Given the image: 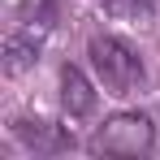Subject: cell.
<instances>
[{
  "mask_svg": "<svg viewBox=\"0 0 160 160\" xmlns=\"http://www.w3.org/2000/svg\"><path fill=\"white\" fill-rule=\"evenodd\" d=\"M87 56H91L95 78L104 82L112 95H134V91L147 82L143 56L134 52L126 39H117V35H95V39L87 43Z\"/></svg>",
  "mask_w": 160,
  "mask_h": 160,
  "instance_id": "cell-1",
  "label": "cell"
},
{
  "mask_svg": "<svg viewBox=\"0 0 160 160\" xmlns=\"http://www.w3.org/2000/svg\"><path fill=\"white\" fill-rule=\"evenodd\" d=\"M95 156H126V160H143L156 147V126L143 112H112L87 143Z\"/></svg>",
  "mask_w": 160,
  "mask_h": 160,
  "instance_id": "cell-2",
  "label": "cell"
},
{
  "mask_svg": "<svg viewBox=\"0 0 160 160\" xmlns=\"http://www.w3.org/2000/svg\"><path fill=\"white\" fill-rule=\"evenodd\" d=\"M43 35H48V22H30V18H26V26L13 30L4 39V74H26L30 65L39 61Z\"/></svg>",
  "mask_w": 160,
  "mask_h": 160,
  "instance_id": "cell-3",
  "label": "cell"
},
{
  "mask_svg": "<svg viewBox=\"0 0 160 160\" xmlns=\"http://www.w3.org/2000/svg\"><path fill=\"white\" fill-rule=\"evenodd\" d=\"M13 138L26 152H35V156H56V152H69L74 147V134H65L61 126H48V121H30V117L13 121Z\"/></svg>",
  "mask_w": 160,
  "mask_h": 160,
  "instance_id": "cell-4",
  "label": "cell"
},
{
  "mask_svg": "<svg viewBox=\"0 0 160 160\" xmlns=\"http://www.w3.org/2000/svg\"><path fill=\"white\" fill-rule=\"evenodd\" d=\"M95 104H100V95H95L91 78L82 74L78 65H61V108L69 117H91Z\"/></svg>",
  "mask_w": 160,
  "mask_h": 160,
  "instance_id": "cell-5",
  "label": "cell"
},
{
  "mask_svg": "<svg viewBox=\"0 0 160 160\" xmlns=\"http://www.w3.org/2000/svg\"><path fill=\"white\" fill-rule=\"evenodd\" d=\"M100 4H104V13L121 18V22H147L156 13V0H100Z\"/></svg>",
  "mask_w": 160,
  "mask_h": 160,
  "instance_id": "cell-6",
  "label": "cell"
},
{
  "mask_svg": "<svg viewBox=\"0 0 160 160\" xmlns=\"http://www.w3.org/2000/svg\"><path fill=\"white\" fill-rule=\"evenodd\" d=\"M56 4H61V0H26V18H30V22H48V26H52Z\"/></svg>",
  "mask_w": 160,
  "mask_h": 160,
  "instance_id": "cell-7",
  "label": "cell"
}]
</instances>
